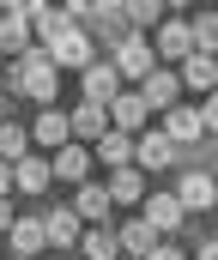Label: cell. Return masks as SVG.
<instances>
[{
    "mask_svg": "<svg viewBox=\"0 0 218 260\" xmlns=\"http://www.w3.org/2000/svg\"><path fill=\"white\" fill-rule=\"evenodd\" d=\"M55 79H61V67L49 61V49H43V43H30V55H18V61H12V79H6V85H12L18 97H37L43 109H55Z\"/></svg>",
    "mask_w": 218,
    "mask_h": 260,
    "instance_id": "6da1fadb",
    "label": "cell"
},
{
    "mask_svg": "<svg viewBox=\"0 0 218 260\" xmlns=\"http://www.w3.org/2000/svg\"><path fill=\"white\" fill-rule=\"evenodd\" d=\"M115 73H121V85H145V79L158 73V55H151V37H140V30L115 37Z\"/></svg>",
    "mask_w": 218,
    "mask_h": 260,
    "instance_id": "7a4b0ae2",
    "label": "cell"
},
{
    "mask_svg": "<svg viewBox=\"0 0 218 260\" xmlns=\"http://www.w3.org/2000/svg\"><path fill=\"white\" fill-rule=\"evenodd\" d=\"M43 49H49V61H55V67H79V73L97 61V43H91V30H79V24H61Z\"/></svg>",
    "mask_w": 218,
    "mask_h": 260,
    "instance_id": "3957f363",
    "label": "cell"
},
{
    "mask_svg": "<svg viewBox=\"0 0 218 260\" xmlns=\"http://www.w3.org/2000/svg\"><path fill=\"white\" fill-rule=\"evenodd\" d=\"M151 55H158V61H188V55H194V24H188L182 12H170V18L158 24V37H151Z\"/></svg>",
    "mask_w": 218,
    "mask_h": 260,
    "instance_id": "277c9868",
    "label": "cell"
},
{
    "mask_svg": "<svg viewBox=\"0 0 218 260\" xmlns=\"http://www.w3.org/2000/svg\"><path fill=\"white\" fill-rule=\"evenodd\" d=\"M79 91H85V103H97V109H109L128 85H121V73H115V61H91L85 73H79Z\"/></svg>",
    "mask_w": 218,
    "mask_h": 260,
    "instance_id": "5b68a950",
    "label": "cell"
},
{
    "mask_svg": "<svg viewBox=\"0 0 218 260\" xmlns=\"http://www.w3.org/2000/svg\"><path fill=\"white\" fill-rule=\"evenodd\" d=\"M164 139L170 145H194V139H206V121H200V109L194 103H176V109H164Z\"/></svg>",
    "mask_w": 218,
    "mask_h": 260,
    "instance_id": "8992f818",
    "label": "cell"
},
{
    "mask_svg": "<svg viewBox=\"0 0 218 260\" xmlns=\"http://www.w3.org/2000/svg\"><path fill=\"white\" fill-rule=\"evenodd\" d=\"M145 115H151V109H145L140 91H121V97L109 103V127H115V133H134V139H140V133H145Z\"/></svg>",
    "mask_w": 218,
    "mask_h": 260,
    "instance_id": "52a82bcc",
    "label": "cell"
},
{
    "mask_svg": "<svg viewBox=\"0 0 218 260\" xmlns=\"http://www.w3.org/2000/svg\"><path fill=\"white\" fill-rule=\"evenodd\" d=\"M0 55H30V18H24V6H6L0 12Z\"/></svg>",
    "mask_w": 218,
    "mask_h": 260,
    "instance_id": "ba28073f",
    "label": "cell"
},
{
    "mask_svg": "<svg viewBox=\"0 0 218 260\" xmlns=\"http://www.w3.org/2000/svg\"><path fill=\"white\" fill-rule=\"evenodd\" d=\"M170 164H176V145H170L164 133L145 127L140 139H134V170H170Z\"/></svg>",
    "mask_w": 218,
    "mask_h": 260,
    "instance_id": "9c48e42d",
    "label": "cell"
},
{
    "mask_svg": "<svg viewBox=\"0 0 218 260\" xmlns=\"http://www.w3.org/2000/svg\"><path fill=\"white\" fill-rule=\"evenodd\" d=\"M212 200H218V182L200 176V170H188V176L176 182V206H182V212H206Z\"/></svg>",
    "mask_w": 218,
    "mask_h": 260,
    "instance_id": "30bf717a",
    "label": "cell"
},
{
    "mask_svg": "<svg viewBox=\"0 0 218 260\" xmlns=\"http://www.w3.org/2000/svg\"><path fill=\"white\" fill-rule=\"evenodd\" d=\"M115 236H121V254H128V260H151L158 248H164V236H158V230H151L145 218H134V224H121Z\"/></svg>",
    "mask_w": 218,
    "mask_h": 260,
    "instance_id": "8fae6325",
    "label": "cell"
},
{
    "mask_svg": "<svg viewBox=\"0 0 218 260\" xmlns=\"http://www.w3.org/2000/svg\"><path fill=\"white\" fill-rule=\"evenodd\" d=\"M103 188H109V206H145V170H134V164L128 170H109Z\"/></svg>",
    "mask_w": 218,
    "mask_h": 260,
    "instance_id": "7c38bea8",
    "label": "cell"
},
{
    "mask_svg": "<svg viewBox=\"0 0 218 260\" xmlns=\"http://www.w3.org/2000/svg\"><path fill=\"white\" fill-rule=\"evenodd\" d=\"M134 91L145 97V109H176V103H182V79H176V73H164V67H158L145 85H134Z\"/></svg>",
    "mask_w": 218,
    "mask_h": 260,
    "instance_id": "4fadbf2b",
    "label": "cell"
},
{
    "mask_svg": "<svg viewBox=\"0 0 218 260\" xmlns=\"http://www.w3.org/2000/svg\"><path fill=\"white\" fill-rule=\"evenodd\" d=\"M6 242H12V260H37L43 248H49V230H43V218H18Z\"/></svg>",
    "mask_w": 218,
    "mask_h": 260,
    "instance_id": "5bb4252c",
    "label": "cell"
},
{
    "mask_svg": "<svg viewBox=\"0 0 218 260\" xmlns=\"http://www.w3.org/2000/svg\"><path fill=\"white\" fill-rule=\"evenodd\" d=\"M140 218L151 224V230H158V236H164V230H182V218H188V212L176 206V194H145Z\"/></svg>",
    "mask_w": 218,
    "mask_h": 260,
    "instance_id": "9a60e30c",
    "label": "cell"
},
{
    "mask_svg": "<svg viewBox=\"0 0 218 260\" xmlns=\"http://www.w3.org/2000/svg\"><path fill=\"white\" fill-rule=\"evenodd\" d=\"M30 139H37L43 151H61V145H73V121L61 115V109H43L37 127H30Z\"/></svg>",
    "mask_w": 218,
    "mask_h": 260,
    "instance_id": "2e32d148",
    "label": "cell"
},
{
    "mask_svg": "<svg viewBox=\"0 0 218 260\" xmlns=\"http://www.w3.org/2000/svg\"><path fill=\"white\" fill-rule=\"evenodd\" d=\"M49 170H55V182H79V188H85V176H91V151H85V145H61V151L49 157Z\"/></svg>",
    "mask_w": 218,
    "mask_h": 260,
    "instance_id": "e0dca14e",
    "label": "cell"
},
{
    "mask_svg": "<svg viewBox=\"0 0 218 260\" xmlns=\"http://www.w3.org/2000/svg\"><path fill=\"white\" fill-rule=\"evenodd\" d=\"M43 230H49V248H73V242L85 236V224H79V212H73V206H55V212L43 218Z\"/></svg>",
    "mask_w": 218,
    "mask_h": 260,
    "instance_id": "ac0fdd59",
    "label": "cell"
},
{
    "mask_svg": "<svg viewBox=\"0 0 218 260\" xmlns=\"http://www.w3.org/2000/svg\"><path fill=\"white\" fill-rule=\"evenodd\" d=\"M176 79H182V85H188L194 97H212V91H218V61H206V55H188Z\"/></svg>",
    "mask_w": 218,
    "mask_h": 260,
    "instance_id": "d6986e66",
    "label": "cell"
},
{
    "mask_svg": "<svg viewBox=\"0 0 218 260\" xmlns=\"http://www.w3.org/2000/svg\"><path fill=\"white\" fill-rule=\"evenodd\" d=\"M73 212H79V224H91V230H103V218H109V188H97V182H85L79 200H73Z\"/></svg>",
    "mask_w": 218,
    "mask_h": 260,
    "instance_id": "ffe728a7",
    "label": "cell"
},
{
    "mask_svg": "<svg viewBox=\"0 0 218 260\" xmlns=\"http://www.w3.org/2000/svg\"><path fill=\"white\" fill-rule=\"evenodd\" d=\"M49 182H55L49 157H24V164L12 170V188H18V194H49Z\"/></svg>",
    "mask_w": 218,
    "mask_h": 260,
    "instance_id": "44dd1931",
    "label": "cell"
},
{
    "mask_svg": "<svg viewBox=\"0 0 218 260\" xmlns=\"http://www.w3.org/2000/svg\"><path fill=\"white\" fill-rule=\"evenodd\" d=\"M67 121H73V145H79V139H103V133H109V109H97V103H79Z\"/></svg>",
    "mask_w": 218,
    "mask_h": 260,
    "instance_id": "7402d4cb",
    "label": "cell"
},
{
    "mask_svg": "<svg viewBox=\"0 0 218 260\" xmlns=\"http://www.w3.org/2000/svg\"><path fill=\"white\" fill-rule=\"evenodd\" d=\"M97 157H103V164H109V170H128V164H134V133H103V139H97Z\"/></svg>",
    "mask_w": 218,
    "mask_h": 260,
    "instance_id": "603a6c76",
    "label": "cell"
},
{
    "mask_svg": "<svg viewBox=\"0 0 218 260\" xmlns=\"http://www.w3.org/2000/svg\"><path fill=\"white\" fill-rule=\"evenodd\" d=\"M24 157H30V127H12V121H6V127H0V164L18 170Z\"/></svg>",
    "mask_w": 218,
    "mask_h": 260,
    "instance_id": "cb8c5ba5",
    "label": "cell"
},
{
    "mask_svg": "<svg viewBox=\"0 0 218 260\" xmlns=\"http://www.w3.org/2000/svg\"><path fill=\"white\" fill-rule=\"evenodd\" d=\"M79 248H85V260H121V236L115 230H85Z\"/></svg>",
    "mask_w": 218,
    "mask_h": 260,
    "instance_id": "d4e9b609",
    "label": "cell"
},
{
    "mask_svg": "<svg viewBox=\"0 0 218 260\" xmlns=\"http://www.w3.org/2000/svg\"><path fill=\"white\" fill-rule=\"evenodd\" d=\"M194 55L218 61V12H200V18H194Z\"/></svg>",
    "mask_w": 218,
    "mask_h": 260,
    "instance_id": "484cf974",
    "label": "cell"
},
{
    "mask_svg": "<svg viewBox=\"0 0 218 260\" xmlns=\"http://www.w3.org/2000/svg\"><path fill=\"white\" fill-rule=\"evenodd\" d=\"M121 12L140 24V37H145V24H158V18H164V6H158V0H134V6H121Z\"/></svg>",
    "mask_w": 218,
    "mask_h": 260,
    "instance_id": "4316f807",
    "label": "cell"
},
{
    "mask_svg": "<svg viewBox=\"0 0 218 260\" xmlns=\"http://www.w3.org/2000/svg\"><path fill=\"white\" fill-rule=\"evenodd\" d=\"M200 121H206V133H218V91L206 97V103H200Z\"/></svg>",
    "mask_w": 218,
    "mask_h": 260,
    "instance_id": "83f0119b",
    "label": "cell"
},
{
    "mask_svg": "<svg viewBox=\"0 0 218 260\" xmlns=\"http://www.w3.org/2000/svg\"><path fill=\"white\" fill-rule=\"evenodd\" d=\"M12 224H18V212H12V200H0V236H12Z\"/></svg>",
    "mask_w": 218,
    "mask_h": 260,
    "instance_id": "f1b7e54d",
    "label": "cell"
},
{
    "mask_svg": "<svg viewBox=\"0 0 218 260\" xmlns=\"http://www.w3.org/2000/svg\"><path fill=\"white\" fill-rule=\"evenodd\" d=\"M12 194V164H0V200Z\"/></svg>",
    "mask_w": 218,
    "mask_h": 260,
    "instance_id": "f546056e",
    "label": "cell"
},
{
    "mask_svg": "<svg viewBox=\"0 0 218 260\" xmlns=\"http://www.w3.org/2000/svg\"><path fill=\"white\" fill-rule=\"evenodd\" d=\"M151 260H188V254H182V248H170V242H164V248H158V254H151Z\"/></svg>",
    "mask_w": 218,
    "mask_h": 260,
    "instance_id": "4dcf8cb0",
    "label": "cell"
},
{
    "mask_svg": "<svg viewBox=\"0 0 218 260\" xmlns=\"http://www.w3.org/2000/svg\"><path fill=\"white\" fill-rule=\"evenodd\" d=\"M200 260H218V236H212V242H200Z\"/></svg>",
    "mask_w": 218,
    "mask_h": 260,
    "instance_id": "1f68e13d",
    "label": "cell"
},
{
    "mask_svg": "<svg viewBox=\"0 0 218 260\" xmlns=\"http://www.w3.org/2000/svg\"><path fill=\"white\" fill-rule=\"evenodd\" d=\"M0 127H6V97H0Z\"/></svg>",
    "mask_w": 218,
    "mask_h": 260,
    "instance_id": "d6a6232c",
    "label": "cell"
},
{
    "mask_svg": "<svg viewBox=\"0 0 218 260\" xmlns=\"http://www.w3.org/2000/svg\"><path fill=\"white\" fill-rule=\"evenodd\" d=\"M121 260H128V254H121Z\"/></svg>",
    "mask_w": 218,
    "mask_h": 260,
    "instance_id": "836d02e7",
    "label": "cell"
}]
</instances>
